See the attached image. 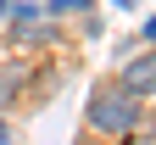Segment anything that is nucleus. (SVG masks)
Returning <instances> with one entry per match:
<instances>
[{"label": "nucleus", "mask_w": 156, "mask_h": 145, "mask_svg": "<svg viewBox=\"0 0 156 145\" xmlns=\"http://www.w3.org/2000/svg\"><path fill=\"white\" fill-rule=\"evenodd\" d=\"M89 129L95 134H134L145 123V106H140V95L123 89V84H106V89H95L89 95Z\"/></svg>", "instance_id": "obj_1"}, {"label": "nucleus", "mask_w": 156, "mask_h": 145, "mask_svg": "<svg viewBox=\"0 0 156 145\" xmlns=\"http://www.w3.org/2000/svg\"><path fill=\"white\" fill-rule=\"evenodd\" d=\"M6 11H11V0H0V17H6Z\"/></svg>", "instance_id": "obj_5"}, {"label": "nucleus", "mask_w": 156, "mask_h": 145, "mask_svg": "<svg viewBox=\"0 0 156 145\" xmlns=\"http://www.w3.org/2000/svg\"><path fill=\"white\" fill-rule=\"evenodd\" d=\"M145 39H151V45H156V17H151V23H145Z\"/></svg>", "instance_id": "obj_4"}, {"label": "nucleus", "mask_w": 156, "mask_h": 145, "mask_svg": "<svg viewBox=\"0 0 156 145\" xmlns=\"http://www.w3.org/2000/svg\"><path fill=\"white\" fill-rule=\"evenodd\" d=\"M123 89H134V95H156V50H151V56H134L128 67H123Z\"/></svg>", "instance_id": "obj_2"}, {"label": "nucleus", "mask_w": 156, "mask_h": 145, "mask_svg": "<svg viewBox=\"0 0 156 145\" xmlns=\"http://www.w3.org/2000/svg\"><path fill=\"white\" fill-rule=\"evenodd\" d=\"M84 0H50V11H78Z\"/></svg>", "instance_id": "obj_3"}, {"label": "nucleus", "mask_w": 156, "mask_h": 145, "mask_svg": "<svg viewBox=\"0 0 156 145\" xmlns=\"http://www.w3.org/2000/svg\"><path fill=\"white\" fill-rule=\"evenodd\" d=\"M6 95H11V89H6V84H0V106H6Z\"/></svg>", "instance_id": "obj_6"}]
</instances>
